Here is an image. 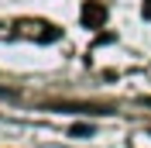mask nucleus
I'll return each mask as SVG.
<instances>
[{"label":"nucleus","instance_id":"nucleus-1","mask_svg":"<svg viewBox=\"0 0 151 148\" xmlns=\"http://www.w3.org/2000/svg\"><path fill=\"white\" fill-rule=\"evenodd\" d=\"M83 21H86V28H103L106 24V7L96 4V0H86L83 4Z\"/></svg>","mask_w":151,"mask_h":148},{"label":"nucleus","instance_id":"nucleus-2","mask_svg":"<svg viewBox=\"0 0 151 148\" xmlns=\"http://www.w3.org/2000/svg\"><path fill=\"white\" fill-rule=\"evenodd\" d=\"M69 134H72V138H86V134H93V128H89V124H72Z\"/></svg>","mask_w":151,"mask_h":148}]
</instances>
